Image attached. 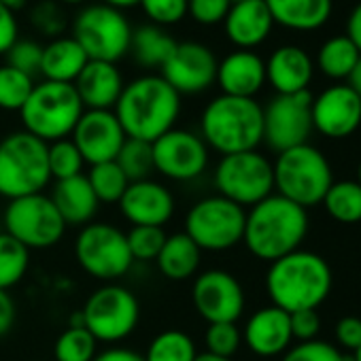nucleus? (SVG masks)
<instances>
[{"instance_id": "nucleus-1", "label": "nucleus", "mask_w": 361, "mask_h": 361, "mask_svg": "<svg viewBox=\"0 0 361 361\" xmlns=\"http://www.w3.org/2000/svg\"><path fill=\"white\" fill-rule=\"evenodd\" d=\"M113 113L128 138L153 142L176 128L180 96L159 75H145L126 83Z\"/></svg>"}, {"instance_id": "nucleus-2", "label": "nucleus", "mask_w": 361, "mask_h": 361, "mask_svg": "<svg viewBox=\"0 0 361 361\" xmlns=\"http://www.w3.org/2000/svg\"><path fill=\"white\" fill-rule=\"evenodd\" d=\"M308 234L306 209L272 194L249 209L243 243L262 262H276L298 251Z\"/></svg>"}, {"instance_id": "nucleus-3", "label": "nucleus", "mask_w": 361, "mask_h": 361, "mask_svg": "<svg viewBox=\"0 0 361 361\" xmlns=\"http://www.w3.org/2000/svg\"><path fill=\"white\" fill-rule=\"evenodd\" d=\"M334 274L329 264L312 251H293L270 264L266 291L272 306L285 312L317 310L331 291Z\"/></svg>"}, {"instance_id": "nucleus-4", "label": "nucleus", "mask_w": 361, "mask_h": 361, "mask_svg": "<svg viewBox=\"0 0 361 361\" xmlns=\"http://www.w3.org/2000/svg\"><path fill=\"white\" fill-rule=\"evenodd\" d=\"M200 136L221 155L255 151L264 142V106L255 98L221 94L204 106Z\"/></svg>"}, {"instance_id": "nucleus-5", "label": "nucleus", "mask_w": 361, "mask_h": 361, "mask_svg": "<svg viewBox=\"0 0 361 361\" xmlns=\"http://www.w3.org/2000/svg\"><path fill=\"white\" fill-rule=\"evenodd\" d=\"M49 183L47 142L26 130L11 132L0 140V196L16 200L43 194Z\"/></svg>"}, {"instance_id": "nucleus-6", "label": "nucleus", "mask_w": 361, "mask_h": 361, "mask_svg": "<svg viewBox=\"0 0 361 361\" xmlns=\"http://www.w3.org/2000/svg\"><path fill=\"white\" fill-rule=\"evenodd\" d=\"M272 170L276 194L302 209L321 204L334 183L327 157L308 142L279 153Z\"/></svg>"}, {"instance_id": "nucleus-7", "label": "nucleus", "mask_w": 361, "mask_h": 361, "mask_svg": "<svg viewBox=\"0 0 361 361\" xmlns=\"http://www.w3.org/2000/svg\"><path fill=\"white\" fill-rule=\"evenodd\" d=\"M83 104L73 83L41 81L20 111L24 130L43 142L71 138L77 121L83 115Z\"/></svg>"}, {"instance_id": "nucleus-8", "label": "nucleus", "mask_w": 361, "mask_h": 361, "mask_svg": "<svg viewBox=\"0 0 361 361\" xmlns=\"http://www.w3.org/2000/svg\"><path fill=\"white\" fill-rule=\"evenodd\" d=\"M79 314L83 327L98 342L115 346L117 342L132 336V331L138 327L140 302L128 287L104 283L90 293Z\"/></svg>"}, {"instance_id": "nucleus-9", "label": "nucleus", "mask_w": 361, "mask_h": 361, "mask_svg": "<svg viewBox=\"0 0 361 361\" xmlns=\"http://www.w3.org/2000/svg\"><path fill=\"white\" fill-rule=\"evenodd\" d=\"M213 183L219 196L251 209L274 194L272 161L257 149L221 155L213 172Z\"/></svg>"}, {"instance_id": "nucleus-10", "label": "nucleus", "mask_w": 361, "mask_h": 361, "mask_svg": "<svg viewBox=\"0 0 361 361\" xmlns=\"http://www.w3.org/2000/svg\"><path fill=\"white\" fill-rule=\"evenodd\" d=\"M247 211L215 194L198 200L185 215V234L200 251L221 253L243 243Z\"/></svg>"}, {"instance_id": "nucleus-11", "label": "nucleus", "mask_w": 361, "mask_h": 361, "mask_svg": "<svg viewBox=\"0 0 361 361\" xmlns=\"http://www.w3.org/2000/svg\"><path fill=\"white\" fill-rule=\"evenodd\" d=\"M75 257L85 274L102 283L119 281L134 264L126 232L104 221H92L81 228L75 240Z\"/></svg>"}, {"instance_id": "nucleus-12", "label": "nucleus", "mask_w": 361, "mask_h": 361, "mask_svg": "<svg viewBox=\"0 0 361 361\" xmlns=\"http://www.w3.org/2000/svg\"><path fill=\"white\" fill-rule=\"evenodd\" d=\"M73 39L81 45L87 60L117 64L130 54L132 26L128 18L109 5H90L73 22Z\"/></svg>"}, {"instance_id": "nucleus-13", "label": "nucleus", "mask_w": 361, "mask_h": 361, "mask_svg": "<svg viewBox=\"0 0 361 361\" xmlns=\"http://www.w3.org/2000/svg\"><path fill=\"white\" fill-rule=\"evenodd\" d=\"M3 224L5 232L28 251L51 249L66 234V224L45 192L9 200L3 213Z\"/></svg>"}, {"instance_id": "nucleus-14", "label": "nucleus", "mask_w": 361, "mask_h": 361, "mask_svg": "<svg viewBox=\"0 0 361 361\" xmlns=\"http://www.w3.org/2000/svg\"><path fill=\"white\" fill-rule=\"evenodd\" d=\"M153 170L164 178L188 183L202 176L209 168L211 149L198 132L185 128H172L151 142Z\"/></svg>"}, {"instance_id": "nucleus-15", "label": "nucleus", "mask_w": 361, "mask_h": 361, "mask_svg": "<svg viewBox=\"0 0 361 361\" xmlns=\"http://www.w3.org/2000/svg\"><path fill=\"white\" fill-rule=\"evenodd\" d=\"M312 130V96L308 90L289 96L279 94L264 109V142L276 153L306 145Z\"/></svg>"}, {"instance_id": "nucleus-16", "label": "nucleus", "mask_w": 361, "mask_h": 361, "mask_svg": "<svg viewBox=\"0 0 361 361\" xmlns=\"http://www.w3.org/2000/svg\"><path fill=\"white\" fill-rule=\"evenodd\" d=\"M192 304L207 323H236L245 312L247 298L232 272L211 268L194 276Z\"/></svg>"}, {"instance_id": "nucleus-17", "label": "nucleus", "mask_w": 361, "mask_h": 361, "mask_svg": "<svg viewBox=\"0 0 361 361\" xmlns=\"http://www.w3.org/2000/svg\"><path fill=\"white\" fill-rule=\"evenodd\" d=\"M217 64L219 60L207 45L198 41H185L176 43L172 56L159 68V77L178 96H194L207 92L215 83Z\"/></svg>"}, {"instance_id": "nucleus-18", "label": "nucleus", "mask_w": 361, "mask_h": 361, "mask_svg": "<svg viewBox=\"0 0 361 361\" xmlns=\"http://www.w3.org/2000/svg\"><path fill=\"white\" fill-rule=\"evenodd\" d=\"M126 138L128 136L113 111H83L71 134V140L87 166L115 161Z\"/></svg>"}, {"instance_id": "nucleus-19", "label": "nucleus", "mask_w": 361, "mask_h": 361, "mask_svg": "<svg viewBox=\"0 0 361 361\" xmlns=\"http://www.w3.org/2000/svg\"><path fill=\"white\" fill-rule=\"evenodd\" d=\"M361 126V98L348 85H331L312 98V128L327 138L350 136Z\"/></svg>"}, {"instance_id": "nucleus-20", "label": "nucleus", "mask_w": 361, "mask_h": 361, "mask_svg": "<svg viewBox=\"0 0 361 361\" xmlns=\"http://www.w3.org/2000/svg\"><path fill=\"white\" fill-rule=\"evenodd\" d=\"M117 207L123 219L132 224V228L134 226L164 228L174 215V196L159 180L145 178V180H134V183L128 185Z\"/></svg>"}, {"instance_id": "nucleus-21", "label": "nucleus", "mask_w": 361, "mask_h": 361, "mask_svg": "<svg viewBox=\"0 0 361 361\" xmlns=\"http://www.w3.org/2000/svg\"><path fill=\"white\" fill-rule=\"evenodd\" d=\"M289 312L276 306H264L255 310L243 329V342L257 357H279L291 346Z\"/></svg>"}, {"instance_id": "nucleus-22", "label": "nucleus", "mask_w": 361, "mask_h": 361, "mask_svg": "<svg viewBox=\"0 0 361 361\" xmlns=\"http://www.w3.org/2000/svg\"><path fill=\"white\" fill-rule=\"evenodd\" d=\"M85 111H113L126 83L117 64L90 60L73 83Z\"/></svg>"}, {"instance_id": "nucleus-23", "label": "nucleus", "mask_w": 361, "mask_h": 361, "mask_svg": "<svg viewBox=\"0 0 361 361\" xmlns=\"http://www.w3.org/2000/svg\"><path fill=\"white\" fill-rule=\"evenodd\" d=\"M215 83L226 96L253 98L266 83V62L251 49H236L217 64Z\"/></svg>"}, {"instance_id": "nucleus-24", "label": "nucleus", "mask_w": 361, "mask_h": 361, "mask_svg": "<svg viewBox=\"0 0 361 361\" xmlns=\"http://www.w3.org/2000/svg\"><path fill=\"white\" fill-rule=\"evenodd\" d=\"M274 20L264 0H245L230 7L224 28L228 39L238 49H251L262 45L272 32Z\"/></svg>"}, {"instance_id": "nucleus-25", "label": "nucleus", "mask_w": 361, "mask_h": 361, "mask_svg": "<svg viewBox=\"0 0 361 361\" xmlns=\"http://www.w3.org/2000/svg\"><path fill=\"white\" fill-rule=\"evenodd\" d=\"M314 66L310 56L293 45L279 47L266 62V81L281 96L306 92L312 79Z\"/></svg>"}, {"instance_id": "nucleus-26", "label": "nucleus", "mask_w": 361, "mask_h": 361, "mask_svg": "<svg viewBox=\"0 0 361 361\" xmlns=\"http://www.w3.org/2000/svg\"><path fill=\"white\" fill-rule=\"evenodd\" d=\"M49 198L56 204L66 228L68 226L83 228V226L92 224L96 213H98V207H100L85 174L64 178V180H56Z\"/></svg>"}, {"instance_id": "nucleus-27", "label": "nucleus", "mask_w": 361, "mask_h": 361, "mask_svg": "<svg viewBox=\"0 0 361 361\" xmlns=\"http://www.w3.org/2000/svg\"><path fill=\"white\" fill-rule=\"evenodd\" d=\"M200 262H202V251L185 232L168 234L155 259L157 270L168 281L194 279L200 270Z\"/></svg>"}, {"instance_id": "nucleus-28", "label": "nucleus", "mask_w": 361, "mask_h": 361, "mask_svg": "<svg viewBox=\"0 0 361 361\" xmlns=\"http://www.w3.org/2000/svg\"><path fill=\"white\" fill-rule=\"evenodd\" d=\"M87 62L85 51L73 37H58L43 47L39 75H43V81L75 83Z\"/></svg>"}, {"instance_id": "nucleus-29", "label": "nucleus", "mask_w": 361, "mask_h": 361, "mask_svg": "<svg viewBox=\"0 0 361 361\" xmlns=\"http://www.w3.org/2000/svg\"><path fill=\"white\" fill-rule=\"evenodd\" d=\"M274 24L289 30L310 32L321 28L331 16V0H264Z\"/></svg>"}, {"instance_id": "nucleus-30", "label": "nucleus", "mask_w": 361, "mask_h": 361, "mask_svg": "<svg viewBox=\"0 0 361 361\" xmlns=\"http://www.w3.org/2000/svg\"><path fill=\"white\" fill-rule=\"evenodd\" d=\"M176 41L159 26L145 24L132 30L130 54L134 56L136 64L142 68H161L166 60L172 56Z\"/></svg>"}, {"instance_id": "nucleus-31", "label": "nucleus", "mask_w": 361, "mask_h": 361, "mask_svg": "<svg viewBox=\"0 0 361 361\" xmlns=\"http://www.w3.org/2000/svg\"><path fill=\"white\" fill-rule=\"evenodd\" d=\"M145 361H196V340L183 329H164L151 338Z\"/></svg>"}, {"instance_id": "nucleus-32", "label": "nucleus", "mask_w": 361, "mask_h": 361, "mask_svg": "<svg viewBox=\"0 0 361 361\" xmlns=\"http://www.w3.org/2000/svg\"><path fill=\"white\" fill-rule=\"evenodd\" d=\"M359 58H361L359 49L353 45V41L346 35H342V37L327 39L323 43L317 56V64L321 73L329 79H348Z\"/></svg>"}, {"instance_id": "nucleus-33", "label": "nucleus", "mask_w": 361, "mask_h": 361, "mask_svg": "<svg viewBox=\"0 0 361 361\" xmlns=\"http://www.w3.org/2000/svg\"><path fill=\"white\" fill-rule=\"evenodd\" d=\"M321 204L340 224H361V185L357 180H334Z\"/></svg>"}, {"instance_id": "nucleus-34", "label": "nucleus", "mask_w": 361, "mask_h": 361, "mask_svg": "<svg viewBox=\"0 0 361 361\" xmlns=\"http://www.w3.org/2000/svg\"><path fill=\"white\" fill-rule=\"evenodd\" d=\"M30 268V251L11 238L7 232H0V291H9L20 285Z\"/></svg>"}, {"instance_id": "nucleus-35", "label": "nucleus", "mask_w": 361, "mask_h": 361, "mask_svg": "<svg viewBox=\"0 0 361 361\" xmlns=\"http://www.w3.org/2000/svg\"><path fill=\"white\" fill-rule=\"evenodd\" d=\"M85 176H87L90 185H92L100 204L102 202L104 204H117L130 185L128 176L117 166V161H104V164L90 166V172Z\"/></svg>"}, {"instance_id": "nucleus-36", "label": "nucleus", "mask_w": 361, "mask_h": 361, "mask_svg": "<svg viewBox=\"0 0 361 361\" xmlns=\"http://www.w3.org/2000/svg\"><path fill=\"white\" fill-rule=\"evenodd\" d=\"M98 355V340L83 325H68L54 342L56 361H92Z\"/></svg>"}, {"instance_id": "nucleus-37", "label": "nucleus", "mask_w": 361, "mask_h": 361, "mask_svg": "<svg viewBox=\"0 0 361 361\" xmlns=\"http://www.w3.org/2000/svg\"><path fill=\"white\" fill-rule=\"evenodd\" d=\"M115 161L123 170L130 183L151 178V174L155 172L153 170V149H151V142H145V140L126 138Z\"/></svg>"}, {"instance_id": "nucleus-38", "label": "nucleus", "mask_w": 361, "mask_h": 361, "mask_svg": "<svg viewBox=\"0 0 361 361\" xmlns=\"http://www.w3.org/2000/svg\"><path fill=\"white\" fill-rule=\"evenodd\" d=\"M35 79L26 73L3 64L0 66V109L3 111H22L26 100L35 90Z\"/></svg>"}, {"instance_id": "nucleus-39", "label": "nucleus", "mask_w": 361, "mask_h": 361, "mask_svg": "<svg viewBox=\"0 0 361 361\" xmlns=\"http://www.w3.org/2000/svg\"><path fill=\"white\" fill-rule=\"evenodd\" d=\"M47 161L51 180H64L83 174L85 161L71 138H62L47 145Z\"/></svg>"}, {"instance_id": "nucleus-40", "label": "nucleus", "mask_w": 361, "mask_h": 361, "mask_svg": "<svg viewBox=\"0 0 361 361\" xmlns=\"http://www.w3.org/2000/svg\"><path fill=\"white\" fill-rule=\"evenodd\" d=\"M164 228H151V226H134L126 238H128V249L134 262H155L164 240H166Z\"/></svg>"}, {"instance_id": "nucleus-41", "label": "nucleus", "mask_w": 361, "mask_h": 361, "mask_svg": "<svg viewBox=\"0 0 361 361\" xmlns=\"http://www.w3.org/2000/svg\"><path fill=\"white\" fill-rule=\"evenodd\" d=\"M243 344V331L236 323H209L204 331V353L217 357H234Z\"/></svg>"}, {"instance_id": "nucleus-42", "label": "nucleus", "mask_w": 361, "mask_h": 361, "mask_svg": "<svg viewBox=\"0 0 361 361\" xmlns=\"http://www.w3.org/2000/svg\"><path fill=\"white\" fill-rule=\"evenodd\" d=\"M281 361H353L350 355L340 353L334 344L323 340H308L289 346Z\"/></svg>"}, {"instance_id": "nucleus-43", "label": "nucleus", "mask_w": 361, "mask_h": 361, "mask_svg": "<svg viewBox=\"0 0 361 361\" xmlns=\"http://www.w3.org/2000/svg\"><path fill=\"white\" fill-rule=\"evenodd\" d=\"M32 26L45 37H60L66 28V13L56 0H41L30 11Z\"/></svg>"}, {"instance_id": "nucleus-44", "label": "nucleus", "mask_w": 361, "mask_h": 361, "mask_svg": "<svg viewBox=\"0 0 361 361\" xmlns=\"http://www.w3.org/2000/svg\"><path fill=\"white\" fill-rule=\"evenodd\" d=\"M7 64L26 73L28 77H37L41 73V60H43V47L37 41L30 39H18L13 47L5 54Z\"/></svg>"}, {"instance_id": "nucleus-45", "label": "nucleus", "mask_w": 361, "mask_h": 361, "mask_svg": "<svg viewBox=\"0 0 361 361\" xmlns=\"http://www.w3.org/2000/svg\"><path fill=\"white\" fill-rule=\"evenodd\" d=\"M140 7L153 26H172L188 16V0H140Z\"/></svg>"}, {"instance_id": "nucleus-46", "label": "nucleus", "mask_w": 361, "mask_h": 361, "mask_svg": "<svg viewBox=\"0 0 361 361\" xmlns=\"http://www.w3.org/2000/svg\"><path fill=\"white\" fill-rule=\"evenodd\" d=\"M230 0H188V13L202 26H215L226 20Z\"/></svg>"}, {"instance_id": "nucleus-47", "label": "nucleus", "mask_w": 361, "mask_h": 361, "mask_svg": "<svg viewBox=\"0 0 361 361\" xmlns=\"http://www.w3.org/2000/svg\"><path fill=\"white\" fill-rule=\"evenodd\" d=\"M289 323H291V336L293 340L300 342H308V340H317V334L321 331V317L317 310H298L289 314Z\"/></svg>"}, {"instance_id": "nucleus-48", "label": "nucleus", "mask_w": 361, "mask_h": 361, "mask_svg": "<svg viewBox=\"0 0 361 361\" xmlns=\"http://www.w3.org/2000/svg\"><path fill=\"white\" fill-rule=\"evenodd\" d=\"M336 338L344 348L355 353L361 346V319L359 317H342L336 325Z\"/></svg>"}, {"instance_id": "nucleus-49", "label": "nucleus", "mask_w": 361, "mask_h": 361, "mask_svg": "<svg viewBox=\"0 0 361 361\" xmlns=\"http://www.w3.org/2000/svg\"><path fill=\"white\" fill-rule=\"evenodd\" d=\"M18 39H20V30H18L16 13L0 3V56L7 54Z\"/></svg>"}, {"instance_id": "nucleus-50", "label": "nucleus", "mask_w": 361, "mask_h": 361, "mask_svg": "<svg viewBox=\"0 0 361 361\" xmlns=\"http://www.w3.org/2000/svg\"><path fill=\"white\" fill-rule=\"evenodd\" d=\"M16 323V302L9 291H0V338L7 336Z\"/></svg>"}, {"instance_id": "nucleus-51", "label": "nucleus", "mask_w": 361, "mask_h": 361, "mask_svg": "<svg viewBox=\"0 0 361 361\" xmlns=\"http://www.w3.org/2000/svg\"><path fill=\"white\" fill-rule=\"evenodd\" d=\"M92 361H145V357L128 346H109L104 350H100Z\"/></svg>"}, {"instance_id": "nucleus-52", "label": "nucleus", "mask_w": 361, "mask_h": 361, "mask_svg": "<svg viewBox=\"0 0 361 361\" xmlns=\"http://www.w3.org/2000/svg\"><path fill=\"white\" fill-rule=\"evenodd\" d=\"M346 37L353 41V45L359 49L361 54V3L353 9L350 18H348V24H346Z\"/></svg>"}, {"instance_id": "nucleus-53", "label": "nucleus", "mask_w": 361, "mask_h": 361, "mask_svg": "<svg viewBox=\"0 0 361 361\" xmlns=\"http://www.w3.org/2000/svg\"><path fill=\"white\" fill-rule=\"evenodd\" d=\"M346 85L361 98V58H359V62L355 64L353 73L348 75V83H346Z\"/></svg>"}, {"instance_id": "nucleus-54", "label": "nucleus", "mask_w": 361, "mask_h": 361, "mask_svg": "<svg viewBox=\"0 0 361 361\" xmlns=\"http://www.w3.org/2000/svg\"><path fill=\"white\" fill-rule=\"evenodd\" d=\"M102 5H109L113 9H128V7H134V5H140V0H102Z\"/></svg>"}, {"instance_id": "nucleus-55", "label": "nucleus", "mask_w": 361, "mask_h": 361, "mask_svg": "<svg viewBox=\"0 0 361 361\" xmlns=\"http://www.w3.org/2000/svg\"><path fill=\"white\" fill-rule=\"evenodd\" d=\"M0 3H3L9 11H13V13H16V11H20V9L26 5V0H0Z\"/></svg>"}, {"instance_id": "nucleus-56", "label": "nucleus", "mask_w": 361, "mask_h": 361, "mask_svg": "<svg viewBox=\"0 0 361 361\" xmlns=\"http://www.w3.org/2000/svg\"><path fill=\"white\" fill-rule=\"evenodd\" d=\"M196 361H234L230 357H217V355H211V353H198Z\"/></svg>"}, {"instance_id": "nucleus-57", "label": "nucleus", "mask_w": 361, "mask_h": 361, "mask_svg": "<svg viewBox=\"0 0 361 361\" xmlns=\"http://www.w3.org/2000/svg\"><path fill=\"white\" fill-rule=\"evenodd\" d=\"M353 361H361V346L353 353Z\"/></svg>"}, {"instance_id": "nucleus-58", "label": "nucleus", "mask_w": 361, "mask_h": 361, "mask_svg": "<svg viewBox=\"0 0 361 361\" xmlns=\"http://www.w3.org/2000/svg\"><path fill=\"white\" fill-rule=\"evenodd\" d=\"M62 3H66V5H81V3H85V0H62Z\"/></svg>"}, {"instance_id": "nucleus-59", "label": "nucleus", "mask_w": 361, "mask_h": 361, "mask_svg": "<svg viewBox=\"0 0 361 361\" xmlns=\"http://www.w3.org/2000/svg\"><path fill=\"white\" fill-rule=\"evenodd\" d=\"M357 183L361 185V161H359V168H357Z\"/></svg>"}, {"instance_id": "nucleus-60", "label": "nucleus", "mask_w": 361, "mask_h": 361, "mask_svg": "<svg viewBox=\"0 0 361 361\" xmlns=\"http://www.w3.org/2000/svg\"><path fill=\"white\" fill-rule=\"evenodd\" d=\"M230 3H232V5H236V3H245V0H230Z\"/></svg>"}]
</instances>
